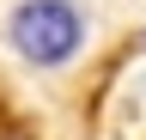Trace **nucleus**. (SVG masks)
I'll list each match as a JSON object with an SVG mask.
<instances>
[{"instance_id":"nucleus-1","label":"nucleus","mask_w":146,"mask_h":140,"mask_svg":"<svg viewBox=\"0 0 146 140\" xmlns=\"http://www.w3.org/2000/svg\"><path fill=\"white\" fill-rule=\"evenodd\" d=\"M6 37L31 67H61L85 43V12L73 0H18V12L6 19Z\"/></svg>"}]
</instances>
